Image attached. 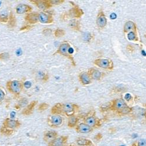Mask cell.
I'll use <instances>...</instances> for the list:
<instances>
[{
	"label": "cell",
	"instance_id": "obj_1",
	"mask_svg": "<svg viewBox=\"0 0 146 146\" xmlns=\"http://www.w3.org/2000/svg\"><path fill=\"white\" fill-rule=\"evenodd\" d=\"M78 106L74 104L70 103H58L52 108L51 113L53 115H60L63 113L68 117H71L74 115L75 113L78 111Z\"/></svg>",
	"mask_w": 146,
	"mask_h": 146
},
{
	"label": "cell",
	"instance_id": "obj_2",
	"mask_svg": "<svg viewBox=\"0 0 146 146\" xmlns=\"http://www.w3.org/2000/svg\"><path fill=\"white\" fill-rule=\"evenodd\" d=\"M112 111H115L119 115H126L130 113L132 109L130 108L122 99H116L113 100L111 105Z\"/></svg>",
	"mask_w": 146,
	"mask_h": 146
},
{
	"label": "cell",
	"instance_id": "obj_3",
	"mask_svg": "<svg viewBox=\"0 0 146 146\" xmlns=\"http://www.w3.org/2000/svg\"><path fill=\"white\" fill-rule=\"evenodd\" d=\"M24 85L22 81L13 80H9L6 83V88L7 90L15 97H18L22 91Z\"/></svg>",
	"mask_w": 146,
	"mask_h": 146
},
{
	"label": "cell",
	"instance_id": "obj_4",
	"mask_svg": "<svg viewBox=\"0 0 146 146\" xmlns=\"http://www.w3.org/2000/svg\"><path fill=\"white\" fill-rule=\"evenodd\" d=\"M71 49V46L68 43H63L61 44L60 46L58 47L57 50L54 53V54H59L62 55L64 57H67L68 59H70L72 63L75 65V62L74 58H73L71 53L70 52V50Z\"/></svg>",
	"mask_w": 146,
	"mask_h": 146
},
{
	"label": "cell",
	"instance_id": "obj_5",
	"mask_svg": "<svg viewBox=\"0 0 146 146\" xmlns=\"http://www.w3.org/2000/svg\"><path fill=\"white\" fill-rule=\"evenodd\" d=\"M63 123V118L60 115H50L47 118V123L52 128H57L62 126Z\"/></svg>",
	"mask_w": 146,
	"mask_h": 146
},
{
	"label": "cell",
	"instance_id": "obj_6",
	"mask_svg": "<svg viewBox=\"0 0 146 146\" xmlns=\"http://www.w3.org/2000/svg\"><path fill=\"white\" fill-rule=\"evenodd\" d=\"M94 63L96 66L104 69L111 70L113 68V63L109 58H98L94 60Z\"/></svg>",
	"mask_w": 146,
	"mask_h": 146
},
{
	"label": "cell",
	"instance_id": "obj_7",
	"mask_svg": "<svg viewBox=\"0 0 146 146\" xmlns=\"http://www.w3.org/2000/svg\"><path fill=\"white\" fill-rule=\"evenodd\" d=\"M84 123L87 124L93 129L98 128L102 125L101 120L98 117H96L95 115H88L84 117Z\"/></svg>",
	"mask_w": 146,
	"mask_h": 146
},
{
	"label": "cell",
	"instance_id": "obj_8",
	"mask_svg": "<svg viewBox=\"0 0 146 146\" xmlns=\"http://www.w3.org/2000/svg\"><path fill=\"white\" fill-rule=\"evenodd\" d=\"M21 126V123L18 120H15L11 118H6L3 121V126L11 129V130H15L20 127Z\"/></svg>",
	"mask_w": 146,
	"mask_h": 146
},
{
	"label": "cell",
	"instance_id": "obj_9",
	"mask_svg": "<svg viewBox=\"0 0 146 146\" xmlns=\"http://www.w3.org/2000/svg\"><path fill=\"white\" fill-rule=\"evenodd\" d=\"M68 140V136H60L47 143V146H64Z\"/></svg>",
	"mask_w": 146,
	"mask_h": 146
},
{
	"label": "cell",
	"instance_id": "obj_10",
	"mask_svg": "<svg viewBox=\"0 0 146 146\" xmlns=\"http://www.w3.org/2000/svg\"><path fill=\"white\" fill-rule=\"evenodd\" d=\"M30 2L32 3L41 10H46L52 7L50 4L49 1H47V0L46 1L45 0H31Z\"/></svg>",
	"mask_w": 146,
	"mask_h": 146
},
{
	"label": "cell",
	"instance_id": "obj_11",
	"mask_svg": "<svg viewBox=\"0 0 146 146\" xmlns=\"http://www.w3.org/2000/svg\"><path fill=\"white\" fill-rule=\"evenodd\" d=\"M58 136L57 131L55 130H47L43 133V140L48 143Z\"/></svg>",
	"mask_w": 146,
	"mask_h": 146
},
{
	"label": "cell",
	"instance_id": "obj_12",
	"mask_svg": "<svg viewBox=\"0 0 146 146\" xmlns=\"http://www.w3.org/2000/svg\"><path fill=\"white\" fill-rule=\"evenodd\" d=\"M107 24V18H106L104 12L101 11L96 18V25L100 28H104Z\"/></svg>",
	"mask_w": 146,
	"mask_h": 146
},
{
	"label": "cell",
	"instance_id": "obj_13",
	"mask_svg": "<svg viewBox=\"0 0 146 146\" xmlns=\"http://www.w3.org/2000/svg\"><path fill=\"white\" fill-rule=\"evenodd\" d=\"M33 8L29 5L20 4L15 8V11L18 14H23L25 13H30Z\"/></svg>",
	"mask_w": 146,
	"mask_h": 146
},
{
	"label": "cell",
	"instance_id": "obj_14",
	"mask_svg": "<svg viewBox=\"0 0 146 146\" xmlns=\"http://www.w3.org/2000/svg\"><path fill=\"white\" fill-rule=\"evenodd\" d=\"M94 129L84 123H81L76 127V131L79 133H90L93 131Z\"/></svg>",
	"mask_w": 146,
	"mask_h": 146
},
{
	"label": "cell",
	"instance_id": "obj_15",
	"mask_svg": "<svg viewBox=\"0 0 146 146\" xmlns=\"http://www.w3.org/2000/svg\"><path fill=\"white\" fill-rule=\"evenodd\" d=\"M39 21L42 23H52L53 22V18L52 15L41 12L38 15Z\"/></svg>",
	"mask_w": 146,
	"mask_h": 146
},
{
	"label": "cell",
	"instance_id": "obj_16",
	"mask_svg": "<svg viewBox=\"0 0 146 146\" xmlns=\"http://www.w3.org/2000/svg\"><path fill=\"white\" fill-rule=\"evenodd\" d=\"M88 74L91 80L98 81L102 78V72L95 68H91L88 71Z\"/></svg>",
	"mask_w": 146,
	"mask_h": 146
},
{
	"label": "cell",
	"instance_id": "obj_17",
	"mask_svg": "<svg viewBox=\"0 0 146 146\" xmlns=\"http://www.w3.org/2000/svg\"><path fill=\"white\" fill-rule=\"evenodd\" d=\"M69 15L72 18H78L84 15V12L78 6L74 4V7L69 11Z\"/></svg>",
	"mask_w": 146,
	"mask_h": 146
},
{
	"label": "cell",
	"instance_id": "obj_18",
	"mask_svg": "<svg viewBox=\"0 0 146 146\" xmlns=\"http://www.w3.org/2000/svg\"><path fill=\"white\" fill-rule=\"evenodd\" d=\"M39 13H35V12H32V13H30L28 14L25 17V20L27 21L30 24H35L39 22V18H38Z\"/></svg>",
	"mask_w": 146,
	"mask_h": 146
},
{
	"label": "cell",
	"instance_id": "obj_19",
	"mask_svg": "<svg viewBox=\"0 0 146 146\" xmlns=\"http://www.w3.org/2000/svg\"><path fill=\"white\" fill-rule=\"evenodd\" d=\"M79 81L81 84L83 86H87L91 83V79L90 78L88 73L86 72H81L79 77Z\"/></svg>",
	"mask_w": 146,
	"mask_h": 146
},
{
	"label": "cell",
	"instance_id": "obj_20",
	"mask_svg": "<svg viewBox=\"0 0 146 146\" xmlns=\"http://www.w3.org/2000/svg\"><path fill=\"white\" fill-rule=\"evenodd\" d=\"M17 26V18L13 11H10L9 14L7 27L9 29H14Z\"/></svg>",
	"mask_w": 146,
	"mask_h": 146
},
{
	"label": "cell",
	"instance_id": "obj_21",
	"mask_svg": "<svg viewBox=\"0 0 146 146\" xmlns=\"http://www.w3.org/2000/svg\"><path fill=\"white\" fill-rule=\"evenodd\" d=\"M38 101H33L31 102L28 105V106L23 109V111L22 112V113L23 115H30L32 113L33 109L35 107V106L37 105Z\"/></svg>",
	"mask_w": 146,
	"mask_h": 146
},
{
	"label": "cell",
	"instance_id": "obj_22",
	"mask_svg": "<svg viewBox=\"0 0 146 146\" xmlns=\"http://www.w3.org/2000/svg\"><path fill=\"white\" fill-rule=\"evenodd\" d=\"M76 143L78 146H95L91 140L82 137L77 138L76 140Z\"/></svg>",
	"mask_w": 146,
	"mask_h": 146
},
{
	"label": "cell",
	"instance_id": "obj_23",
	"mask_svg": "<svg viewBox=\"0 0 146 146\" xmlns=\"http://www.w3.org/2000/svg\"><path fill=\"white\" fill-rule=\"evenodd\" d=\"M123 31L125 32H129L131 31H136V25L133 21H129L125 23L123 28Z\"/></svg>",
	"mask_w": 146,
	"mask_h": 146
},
{
	"label": "cell",
	"instance_id": "obj_24",
	"mask_svg": "<svg viewBox=\"0 0 146 146\" xmlns=\"http://www.w3.org/2000/svg\"><path fill=\"white\" fill-rule=\"evenodd\" d=\"M79 121V118L76 116H72L69 117L68 120V127L70 128H74L77 126Z\"/></svg>",
	"mask_w": 146,
	"mask_h": 146
},
{
	"label": "cell",
	"instance_id": "obj_25",
	"mask_svg": "<svg viewBox=\"0 0 146 146\" xmlns=\"http://www.w3.org/2000/svg\"><path fill=\"white\" fill-rule=\"evenodd\" d=\"M8 18H9V14L8 13V12L6 11H3L2 13L0 14V22L1 23H7L8 21Z\"/></svg>",
	"mask_w": 146,
	"mask_h": 146
},
{
	"label": "cell",
	"instance_id": "obj_26",
	"mask_svg": "<svg viewBox=\"0 0 146 146\" xmlns=\"http://www.w3.org/2000/svg\"><path fill=\"white\" fill-rule=\"evenodd\" d=\"M70 27L76 31H79L80 29V23L78 21L76 20H73V21H71L69 24Z\"/></svg>",
	"mask_w": 146,
	"mask_h": 146
},
{
	"label": "cell",
	"instance_id": "obj_27",
	"mask_svg": "<svg viewBox=\"0 0 146 146\" xmlns=\"http://www.w3.org/2000/svg\"><path fill=\"white\" fill-rule=\"evenodd\" d=\"M127 37V39L131 41L138 40L136 31H131L128 32Z\"/></svg>",
	"mask_w": 146,
	"mask_h": 146
},
{
	"label": "cell",
	"instance_id": "obj_28",
	"mask_svg": "<svg viewBox=\"0 0 146 146\" xmlns=\"http://www.w3.org/2000/svg\"><path fill=\"white\" fill-rule=\"evenodd\" d=\"M0 132H1L2 134L6 136H9L11 135L12 134H13L14 132V130H11L9 129H7L3 126L0 129Z\"/></svg>",
	"mask_w": 146,
	"mask_h": 146
},
{
	"label": "cell",
	"instance_id": "obj_29",
	"mask_svg": "<svg viewBox=\"0 0 146 146\" xmlns=\"http://www.w3.org/2000/svg\"><path fill=\"white\" fill-rule=\"evenodd\" d=\"M130 146H146L145 139H140L133 142Z\"/></svg>",
	"mask_w": 146,
	"mask_h": 146
},
{
	"label": "cell",
	"instance_id": "obj_30",
	"mask_svg": "<svg viewBox=\"0 0 146 146\" xmlns=\"http://www.w3.org/2000/svg\"><path fill=\"white\" fill-rule=\"evenodd\" d=\"M66 33V32L64 30L62 29H57L55 31H54V36L56 38H61Z\"/></svg>",
	"mask_w": 146,
	"mask_h": 146
},
{
	"label": "cell",
	"instance_id": "obj_31",
	"mask_svg": "<svg viewBox=\"0 0 146 146\" xmlns=\"http://www.w3.org/2000/svg\"><path fill=\"white\" fill-rule=\"evenodd\" d=\"M6 94L4 90L0 88V105H1L5 98Z\"/></svg>",
	"mask_w": 146,
	"mask_h": 146
},
{
	"label": "cell",
	"instance_id": "obj_32",
	"mask_svg": "<svg viewBox=\"0 0 146 146\" xmlns=\"http://www.w3.org/2000/svg\"><path fill=\"white\" fill-rule=\"evenodd\" d=\"M48 108V105L46 103H42L38 107V110L40 112H42Z\"/></svg>",
	"mask_w": 146,
	"mask_h": 146
},
{
	"label": "cell",
	"instance_id": "obj_33",
	"mask_svg": "<svg viewBox=\"0 0 146 146\" xmlns=\"http://www.w3.org/2000/svg\"><path fill=\"white\" fill-rule=\"evenodd\" d=\"M10 57V55L9 53L4 52L0 53V60H3L7 58H9Z\"/></svg>",
	"mask_w": 146,
	"mask_h": 146
},
{
	"label": "cell",
	"instance_id": "obj_34",
	"mask_svg": "<svg viewBox=\"0 0 146 146\" xmlns=\"http://www.w3.org/2000/svg\"><path fill=\"white\" fill-rule=\"evenodd\" d=\"M64 2V0H62V1H60V0H57H57H56V1H54V0H50V1H49V3L52 6H53V5H58Z\"/></svg>",
	"mask_w": 146,
	"mask_h": 146
},
{
	"label": "cell",
	"instance_id": "obj_35",
	"mask_svg": "<svg viewBox=\"0 0 146 146\" xmlns=\"http://www.w3.org/2000/svg\"><path fill=\"white\" fill-rule=\"evenodd\" d=\"M32 28L31 25H24L20 28V31H29Z\"/></svg>",
	"mask_w": 146,
	"mask_h": 146
},
{
	"label": "cell",
	"instance_id": "obj_36",
	"mask_svg": "<svg viewBox=\"0 0 146 146\" xmlns=\"http://www.w3.org/2000/svg\"><path fill=\"white\" fill-rule=\"evenodd\" d=\"M102 138V135H101V133H98V135H96V136L95 137V140H101Z\"/></svg>",
	"mask_w": 146,
	"mask_h": 146
},
{
	"label": "cell",
	"instance_id": "obj_37",
	"mask_svg": "<svg viewBox=\"0 0 146 146\" xmlns=\"http://www.w3.org/2000/svg\"><path fill=\"white\" fill-rule=\"evenodd\" d=\"M68 146H76V145H75V144H70Z\"/></svg>",
	"mask_w": 146,
	"mask_h": 146
}]
</instances>
